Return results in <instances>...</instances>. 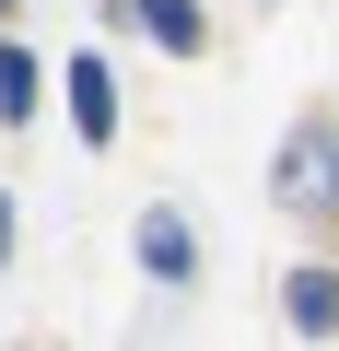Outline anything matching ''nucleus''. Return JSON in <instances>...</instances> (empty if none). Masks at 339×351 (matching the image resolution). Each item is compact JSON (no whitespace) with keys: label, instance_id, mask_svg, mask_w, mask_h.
Listing matches in <instances>:
<instances>
[{"label":"nucleus","instance_id":"nucleus-1","mask_svg":"<svg viewBox=\"0 0 339 351\" xmlns=\"http://www.w3.org/2000/svg\"><path fill=\"white\" fill-rule=\"evenodd\" d=\"M281 199H339V129H292V152H281Z\"/></svg>","mask_w":339,"mask_h":351},{"label":"nucleus","instance_id":"nucleus-2","mask_svg":"<svg viewBox=\"0 0 339 351\" xmlns=\"http://www.w3.org/2000/svg\"><path fill=\"white\" fill-rule=\"evenodd\" d=\"M71 129H82V141H117V82H105V59H71Z\"/></svg>","mask_w":339,"mask_h":351},{"label":"nucleus","instance_id":"nucleus-3","mask_svg":"<svg viewBox=\"0 0 339 351\" xmlns=\"http://www.w3.org/2000/svg\"><path fill=\"white\" fill-rule=\"evenodd\" d=\"M281 304H292V328H304V339H339V269H292V293H281Z\"/></svg>","mask_w":339,"mask_h":351},{"label":"nucleus","instance_id":"nucleus-4","mask_svg":"<svg viewBox=\"0 0 339 351\" xmlns=\"http://www.w3.org/2000/svg\"><path fill=\"white\" fill-rule=\"evenodd\" d=\"M140 24H152V47H176V59H199V47H211L199 0H140Z\"/></svg>","mask_w":339,"mask_h":351},{"label":"nucleus","instance_id":"nucleus-5","mask_svg":"<svg viewBox=\"0 0 339 351\" xmlns=\"http://www.w3.org/2000/svg\"><path fill=\"white\" fill-rule=\"evenodd\" d=\"M140 258H152V281H188V269H199V246H188L176 211H152V223H140Z\"/></svg>","mask_w":339,"mask_h":351},{"label":"nucleus","instance_id":"nucleus-6","mask_svg":"<svg viewBox=\"0 0 339 351\" xmlns=\"http://www.w3.org/2000/svg\"><path fill=\"white\" fill-rule=\"evenodd\" d=\"M0 106L36 117V59H24V47H0Z\"/></svg>","mask_w":339,"mask_h":351},{"label":"nucleus","instance_id":"nucleus-7","mask_svg":"<svg viewBox=\"0 0 339 351\" xmlns=\"http://www.w3.org/2000/svg\"><path fill=\"white\" fill-rule=\"evenodd\" d=\"M0 258H12V199H0Z\"/></svg>","mask_w":339,"mask_h":351},{"label":"nucleus","instance_id":"nucleus-8","mask_svg":"<svg viewBox=\"0 0 339 351\" xmlns=\"http://www.w3.org/2000/svg\"><path fill=\"white\" fill-rule=\"evenodd\" d=\"M0 12H12V0H0Z\"/></svg>","mask_w":339,"mask_h":351}]
</instances>
